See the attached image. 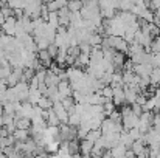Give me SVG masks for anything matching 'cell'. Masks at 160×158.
I'll return each instance as SVG.
<instances>
[{"label":"cell","instance_id":"6da1fadb","mask_svg":"<svg viewBox=\"0 0 160 158\" xmlns=\"http://www.w3.org/2000/svg\"><path fill=\"white\" fill-rule=\"evenodd\" d=\"M16 22H17V19L14 16L6 17L5 22L2 23V31L5 34H8V36H14L16 34Z\"/></svg>","mask_w":160,"mask_h":158},{"label":"cell","instance_id":"7a4b0ae2","mask_svg":"<svg viewBox=\"0 0 160 158\" xmlns=\"http://www.w3.org/2000/svg\"><path fill=\"white\" fill-rule=\"evenodd\" d=\"M121 124H123V129H126V130H129L132 127H137V124H138V115H135L134 112H131L129 115H126V116L121 118Z\"/></svg>","mask_w":160,"mask_h":158},{"label":"cell","instance_id":"3957f363","mask_svg":"<svg viewBox=\"0 0 160 158\" xmlns=\"http://www.w3.org/2000/svg\"><path fill=\"white\" fill-rule=\"evenodd\" d=\"M70 14L72 11L67 8V6H61L58 9V17H59V25H64V26H68L70 25Z\"/></svg>","mask_w":160,"mask_h":158},{"label":"cell","instance_id":"277c9868","mask_svg":"<svg viewBox=\"0 0 160 158\" xmlns=\"http://www.w3.org/2000/svg\"><path fill=\"white\" fill-rule=\"evenodd\" d=\"M112 103L115 104V107H120V105L126 104V101H124V90H123V87H113Z\"/></svg>","mask_w":160,"mask_h":158},{"label":"cell","instance_id":"5b68a950","mask_svg":"<svg viewBox=\"0 0 160 158\" xmlns=\"http://www.w3.org/2000/svg\"><path fill=\"white\" fill-rule=\"evenodd\" d=\"M93 149V143L89 140H79V155L82 157H90V152Z\"/></svg>","mask_w":160,"mask_h":158},{"label":"cell","instance_id":"8992f818","mask_svg":"<svg viewBox=\"0 0 160 158\" xmlns=\"http://www.w3.org/2000/svg\"><path fill=\"white\" fill-rule=\"evenodd\" d=\"M38 59L41 60V64H42V67H45V68H48L50 65H52V56L48 54V51L47 50H38Z\"/></svg>","mask_w":160,"mask_h":158},{"label":"cell","instance_id":"52a82bcc","mask_svg":"<svg viewBox=\"0 0 160 158\" xmlns=\"http://www.w3.org/2000/svg\"><path fill=\"white\" fill-rule=\"evenodd\" d=\"M14 124H16V129H30L31 119L27 116H14Z\"/></svg>","mask_w":160,"mask_h":158},{"label":"cell","instance_id":"ba28073f","mask_svg":"<svg viewBox=\"0 0 160 158\" xmlns=\"http://www.w3.org/2000/svg\"><path fill=\"white\" fill-rule=\"evenodd\" d=\"M126 146L124 144H121V143H117L115 146H112L110 147V154H112V157H117V158H123L124 157V154H126Z\"/></svg>","mask_w":160,"mask_h":158},{"label":"cell","instance_id":"9c48e42d","mask_svg":"<svg viewBox=\"0 0 160 158\" xmlns=\"http://www.w3.org/2000/svg\"><path fill=\"white\" fill-rule=\"evenodd\" d=\"M124 53L123 51H115L113 53V57H112V64L115 65V70H121V67H123V64H124Z\"/></svg>","mask_w":160,"mask_h":158},{"label":"cell","instance_id":"30bf717a","mask_svg":"<svg viewBox=\"0 0 160 158\" xmlns=\"http://www.w3.org/2000/svg\"><path fill=\"white\" fill-rule=\"evenodd\" d=\"M12 136L16 138V141H25L27 138H30V129H16L12 132Z\"/></svg>","mask_w":160,"mask_h":158},{"label":"cell","instance_id":"8fae6325","mask_svg":"<svg viewBox=\"0 0 160 158\" xmlns=\"http://www.w3.org/2000/svg\"><path fill=\"white\" fill-rule=\"evenodd\" d=\"M45 121H47L48 126H59V119H58V115H56V112L53 110V107L47 108V118H45Z\"/></svg>","mask_w":160,"mask_h":158},{"label":"cell","instance_id":"7c38bea8","mask_svg":"<svg viewBox=\"0 0 160 158\" xmlns=\"http://www.w3.org/2000/svg\"><path fill=\"white\" fill-rule=\"evenodd\" d=\"M41 96H42V93L39 92V89H30V92H28V99H27V101H30L33 105H36Z\"/></svg>","mask_w":160,"mask_h":158},{"label":"cell","instance_id":"4fadbf2b","mask_svg":"<svg viewBox=\"0 0 160 158\" xmlns=\"http://www.w3.org/2000/svg\"><path fill=\"white\" fill-rule=\"evenodd\" d=\"M101 135H103V133H101V129H90V130L86 133V140H89V141L95 143Z\"/></svg>","mask_w":160,"mask_h":158},{"label":"cell","instance_id":"5bb4252c","mask_svg":"<svg viewBox=\"0 0 160 158\" xmlns=\"http://www.w3.org/2000/svg\"><path fill=\"white\" fill-rule=\"evenodd\" d=\"M87 42H89L92 47H95V45H101V42H103V36L93 31V33H90V36H89Z\"/></svg>","mask_w":160,"mask_h":158},{"label":"cell","instance_id":"9a60e30c","mask_svg":"<svg viewBox=\"0 0 160 158\" xmlns=\"http://www.w3.org/2000/svg\"><path fill=\"white\" fill-rule=\"evenodd\" d=\"M100 93L106 98V101H112V96H113V87H112L110 84H107V85H104V87L100 90Z\"/></svg>","mask_w":160,"mask_h":158},{"label":"cell","instance_id":"2e32d148","mask_svg":"<svg viewBox=\"0 0 160 158\" xmlns=\"http://www.w3.org/2000/svg\"><path fill=\"white\" fill-rule=\"evenodd\" d=\"M38 105L42 107V108H50V107H53V101H52L47 95H42V96L39 98V101H38Z\"/></svg>","mask_w":160,"mask_h":158},{"label":"cell","instance_id":"e0dca14e","mask_svg":"<svg viewBox=\"0 0 160 158\" xmlns=\"http://www.w3.org/2000/svg\"><path fill=\"white\" fill-rule=\"evenodd\" d=\"M134 76H135L134 70H123V73H121L123 84H131V82H132V79H134Z\"/></svg>","mask_w":160,"mask_h":158},{"label":"cell","instance_id":"ac0fdd59","mask_svg":"<svg viewBox=\"0 0 160 158\" xmlns=\"http://www.w3.org/2000/svg\"><path fill=\"white\" fill-rule=\"evenodd\" d=\"M68 124H70V126L78 127V126L81 124V115H79V113H76V112L70 113V115H68Z\"/></svg>","mask_w":160,"mask_h":158},{"label":"cell","instance_id":"d6986e66","mask_svg":"<svg viewBox=\"0 0 160 158\" xmlns=\"http://www.w3.org/2000/svg\"><path fill=\"white\" fill-rule=\"evenodd\" d=\"M47 22H48L50 25H53L54 28H58V26H59V17H58V11H50V12H48Z\"/></svg>","mask_w":160,"mask_h":158},{"label":"cell","instance_id":"ffe728a7","mask_svg":"<svg viewBox=\"0 0 160 158\" xmlns=\"http://www.w3.org/2000/svg\"><path fill=\"white\" fill-rule=\"evenodd\" d=\"M67 8H68L72 12L79 11V9L82 8V2H79V0H68V2H67Z\"/></svg>","mask_w":160,"mask_h":158},{"label":"cell","instance_id":"44dd1931","mask_svg":"<svg viewBox=\"0 0 160 158\" xmlns=\"http://www.w3.org/2000/svg\"><path fill=\"white\" fill-rule=\"evenodd\" d=\"M113 110H115V104H113L112 101H104V104H103V112H104V115L109 116Z\"/></svg>","mask_w":160,"mask_h":158},{"label":"cell","instance_id":"7402d4cb","mask_svg":"<svg viewBox=\"0 0 160 158\" xmlns=\"http://www.w3.org/2000/svg\"><path fill=\"white\" fill-rule=\"evenodd\" d=\"M151 53H160V34L156 36L151 42Z\"/></svg>","mask_w":160,"mask_h":158},{"label":"cell","instance_id":"603a6c76","mask_svg":"<svg viewBox=\"0 0 160 158\" xmlns=\"http://www.w3.org/2000/svg\"><path fill=\"white\" fill-rule=\"evenodd\" d=\"M149 64H151L152 67H159L160 65V53H151Z\"/></svg>","mask_w":160,"mask_h":158},{"label":"cell","instance_id":"cb8c5ba5","mask_svg":"<svg viewBox=\"0 0 160 158\" xmlns=\"http://www.w3.org/2000/svg\"><path fill=\"white\" fill-rule=\"evenodd\" d=\"M12 67H0V79H6L8 74L11 73Z\"/></svg>","mask_w":160,"mask_h":158},{"label":"cell","instance_id":"d4e9b609","mask_svg":"<svg viewBox=\"0 0 160 158\" xmlns=\"http://www.w3.org/2000/svg\"><path fill=\"white\" fill-rule=\"evenodd\" d=\"M128 132H129V135H131L132 140H138V138L142 136V133H140V130H138L137 127H132V129H129Z\"/></svg>","mask_w":160,"mask_h":158},{"label":"cell","instance_id":"484cf974","mask_svg":"<svg viewBox=\"0 0 160 158\" xmlns=\"http://www.w3.org/2000/svg\"><path fill=\"white\" fill-rule=\"evenodd\" d=\"M109 118H110L112 121H121V113H120V110H118V108H115V110L109 115Z\"/></svg>","mask_w":160,"mask_h":158},{"label":"cell","instance_id":"4316f807","mask_svg":"<svg viewBox=\"0 0 160 158\" xmlns=\"http://www.w3.org/2000/svg\"><path fill=\"white\" fill-rule=\"evenodd\" d=\"M0 12H2V14L5 16V19H6V17L12 16V8H9L8 5H6V6H2V8H0Z\"/></svg>","mask_w":160,"mask_h":158},{"label":"cell","instance_id":"83f0119b","mask_svg":"<svg viewBox=\"0 0 160 158\" xmlns=\"http://www.w3.org/2000/svg\"><path fill=\"white\" fill-rule=\"evenodd\" d=\"M131 107H132V112L135 113V115H138L140 116V113L143 112V107L140 104H137V103H134V104H131Z\"/></svg>","mask_w":160,"mask_h":158},{"label":"cell","instance_id":"f1b7e54d","mask_svg":"<svg viewBox=\"0 0 160 158\" xmlns=\"http://www.w3.org/2000/svg\"><path fill=\"white\" fill-rule=\"evenodd\" d=\"M45 5H47L48 11H58V9H59V6H58V3H56L54 0H50V2H47Z\"/></svg>","mask_w":160,"mask_h":158},{"label":"cell","instance_id":"f546056e","mask_svg":"<svg viewBox=\"0 0 160 158\" xmlns=\"http://www.w3.org/2000/svg\"><path fill=\"white\" fill-rule=\"evenodd\" d=\"M5 129L8 130V133H12V132L16 130V124H14V121H11V122H6V124H5Z\"/></svg>","mask_w":160,"mask_h":158},{"label":"cell","instance_id":"4dcf8cb0","mask_svg":"<svg viewBox=\"0 0 160 158\" xmlns=\"http://www.w3.org/2000/svg\"><path fill=\"white\" fill-rule=\"evenodd\" d=\"M124 157H128V158H134L135 157V154H134V151L129 147V149H126V154H124Z\"/></svg>","mask_w":160,"mask_h":158},{"label":"cell","instance_id":"1f68e13d","mask_svg":"<svg viewBox=\"0 0 160 158\" xmlns=\"http://www.w3.org/2000/svg\"><path fill=\"white\" fill-rule=\"evenodd\" d=\"M54 2H56L58 6L61 8V6H67V2H68V0H54Z\"/></svg>","mask_w":160,"mask_h":158},{"label":"cell","instance_id":"d6a6232c","mask_svg":"<svg viewBox=\"0 0 160 158\" xmlns=\"http://www.w3.org/2000/svg\"><path fill=\"white\" fill-rule=\"evenodd\" d=\"M3 57H5V50L0 47V59H3Z\"/></svg>","mask_w":160,"mask_h":158},{"label":"cell","instance_id":"836d02e7","mask_svg":"<svg viewBox=\"0 0 160 158\" xmlns=\"http://www.w3.org/2000/svg\"><path fill=\"white\" fill-rule=\"evenodd\" d=\"M154 95H156V96H159V98H160V85H159V87H157V89H156V92H154Z\"/></svg>","mask_w":160,"mask_h":158},{"label":"cell","instance_id":"e575fe53","mask_svg":"<svg viewBox=\"0 0 160 158\" xmlns=\"http://www.w3.org/2000/svg\"><path fill=\"white\" fill-rule=\"evenodd\" d=\"M3 22H5V16H3V14H2V12H0V25H2V23H3Z\"/></svg>","mask_w":160,"mask_h":158},{"label":"cell","instance_id":"d590c367","mask_svg":"<svg viewBox=\"0 0 160 158\" xmlns=\"http://www.w3.org/2000/svg\"><path fill=\"white\" fill-rule=\"evenodd\" d=\"M41 2H42V3H47V2H50V0H41Z\"/></svg>","mask_w":160,"mask_h":158},{"label":"cell","instance_id":"8d00e7d4","mask_svg":"<svg viewBox=\"0 0 160 158\" xmlns=\"http://www.w3.org/2000/svg\"><path fill=\"white\" fill-rule=\"evenodd\" d=\"M79 2H82V3H86V2H87V0H79Z\"/></svg>","mask_w":160,"mask_h":158},{"label":"cell","instance_id":"74e56055","mask_svg":"<svg viewBox=\"0 0 160 158\" xmlns=\"http://www.w3.org/2000/svg\"><path fill=\"white\" fill-rule=\"evenodd\" d=\"M2 34H3V33H2V30H0V37H2Z\"/></svg>","mask_w":160,"mask_h":158}]
</instances>
